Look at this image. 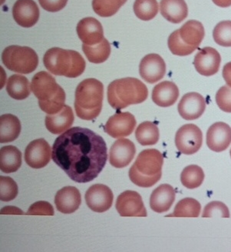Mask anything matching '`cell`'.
<instances>
[{
	"mask_svg": "<svg viewBox=\"0 0 231 252\" xmlns=\"http://www.w3.org/2000/svg\"><path fill=\"white\" fill-rule=\"evenodd\" d=\"M114 195L111 189L106 185H92L85 194V201L88 208L98 213L107 212L113 204Z\"/></svg>",
	"mask_w": 231,
	"mask_h": 252,
	"instance_id": "cell-9",
	"label": "cell"
},
{
	"mask_svg": "<svg viewBox=\"0 0 231 252\" xmlns=\"http://www.w3.org/2000/svg\"><path fill=\"white\" fill-rule=\"evenodd\" d=\"M135 137L141 145H154L158 142L160 137L158 127L157 125L150 121L141 123L137 127Z\"/></svg>",
	"mask_w": 231,
	"mask_h": 252,
	"instance_id": "cell-30",
	"label": "cell"
},
{
	"mask_svg": "<svg viewBox=\"0 0 231 252\" xmlns=\"http://www.w3.org/2000/svg\"><path fill=\"white\" fill-rule=\"evenodd\" d=\"M168 47L174 55L185 57L194 53L198 49L196 46H189L180 38L179 31H175L168 38Z\"/></svg>",
	"mask_w": 231,
	"mask_h": 252,
	"instance_id": "cell-35",
	"label": "cell"
},
{
	"mask_svg": "<svg viewBox=\"0 0 231 252\" xmlns=\"http://www.w3.org/2000/svg\"><path fill=\"white\" fill-rule=\"evenodd\" d=\"M30 84L28 79L23 75L11 76L6 84L8 94L17 100L26 99L30 95Z\"/></svg>",
	"mask_w": 231,
	"mask_h": 252,
	"instance_id": "cell-28",
	"label": "cell"
},
{
	"mask_svg": "<svg viewBox=\"0 0 231 252\" xmlns=\"http://www.w3.org/2000/svg\"><path fill=\"white\" fill-rule=\"evenodd\" d=\"M82 50L89 62L92 63H103L109 57L111 54V45L104 38L101 43L94 46L83 44Z\"/></svg>",
	"mask_w": 231,
	"mask_h": 252,
	"instance_id": "cell-29",
	"label": "cell"
},
{
	"mask_svg": "<svg viewBox=\"0 0 231 252\" xmlns=\"http://www.w3.org/2000/svg\"><path fill=\"white\" fill-rule=\"evenodd\" d=\"M31 91L39 99L41 110L47 114H57L65 107L66 93L47 72H39L34 76Z\"/></svg>",
	"mask_w": 231,
	"mask_h": 252,
	"instance_id": "cell-2",
	"label": "cell"
},
{
	"mask_svg": "<svg viewBox=\"0 0 231 252\" xmlns=\"http://www.w3.org/2000/svg\"><path fill=\"white\" fill-rule=\"evenodd\" d=\"M216 102L221 110L231 113V87L229 86L221 87L216 94Z\"/></svg>",
	"mask_w": 231,
	"mask_h": 252,
	"instance_id": "cell-39",
	"label": "cell"
},
{
	"mask_svg": "<svg viewBox=\"0 0 231 252\" xmlns=\"http://www.w3.org/2000/svg\"><path fill=\"white\" fill-rule=\"evenodd\" d=\"M230 212L228 207L221 201H212L205 206L204 210L203 218L210 217H221L230 218Z\"/></svg>",
	"mask_w": 231,
	"mask_h": 252,
	"instance_id": "cell-38",
	"label": "cell"
},
{
	"mask_svg": "<svg viewBox=\"0 0 231 252\" xmlns=\"http://www.w3.org/2000/svg\"><path fill=\"white\" fill-rule=\"evenodd\" d=\"M54 208L50 203L47 201H38L34 203L28 208L26 215H54Z\"/></svg>",
	"mask_w": 231,
	"mask_h": 252,
	"instance_id": "cell-40",
	"label": "cell"
},
{
	"mask_svg": "<svg viewBox=\"0 0 231 252\" xmlns=\"http://www.w3.org/2000/svg\"><path fill=\"white\" fill-rule=\"evenodd\" d=\"M116 210L122 217H146L147 211L138 192L126 190L118 196Z\"/></svg>",
	"mask_w": 231,
	"mask_h": 252,
	"instance_id": "cell-10",
	"label": "cell"
},
{
	"mask_svg": "<svg viewBox=\"0 0 231 252\" xmlns=\"http://www.w3.org/2000/svg\"><path fill=\"white\" fill-rule=\"evenodd\" d=\"M135 117L129 112L117 113L104 125V131L113 138L131 135L136 126Z\"/></svg>",
	"mask_w": 231,
	"mask_h": 252,
	"instance_id": "cell-12",
	"label": "cell"
},
{
	"mask_svg": "<svg viewBox=\"0 0 231 252\" xmlns=\"http://www.w3.org/2000/svg\"><path fill=\"white\" fill-rule=\"evenodd\" d=\"M43 63L50 73L69 78L79 77L85 69V60L79 53L59 47H54L46 52Z\"/></svg>",
	"mask_w": 231,
	"mask_h": 252,
	"instance_id": "cell-6",
	"label": "cell"
},
{
	"mask_svg": "<svg viewBox=\"0 0 231 252\" xmlns=\"http://www.w3.org/2000/svg\"><path fill=\"white\" fill-rule=\"evenodd\" d=\"M148 96L149 91L145 84L132 77L114 80L108 87V103L117 110L143 103Z\"/></svg>",
	"mask_w": 231,
	"mask_h": 252,
	"instance_id": "cell-5",
	"label": "cell"
},
{
	"mask_svg": "<svg viewBox=\"0 0 231 252\" xmlns=\"http://www.w3.org/2000/svg\"><path fill=\"white\" fill-rule=\"evenodd\" d=\"M1 214L3 215V214H6V215H9V214H14V215H23V212H21V210L20 208H16V207L13 206H7L5 207V208H2L1 210Z\"/></svg>",
	"mask_w": 231,
	"mask_h": 252,
	"instance_id": "cell-43",
	"label": "cell"
},
{
	"mask_svg": "<svg viewBox=\"0 0 231 252\" xmlns=\"http://www.w3.org/2000/svg\"><path fill=\"white\" fill-rule=\"evenodd\" d=\"M179 34L184 43L198 47L205 38V28L201 22L189 20L180 27Z\"/></svg>",
	"mask_w": 231,
	"mask_h": 252,
	"instance_id": "cell-27",
	"label": "cell"
},
{
	"mask_svg": "<svg viewBox=\"0 0 231 252\" xmlns=\"http://www.w3.org/2000/svg\"><path fill=\"white\" fill-rule=\"evenodd\" d=\"M164 158L156 149L141 151L129 170L131 182L141 188H151L160 181L162 175Z\"/></svg>",
	"mask_w": 231,
	"mask_h": 252,
	"instance_id": "cell-3",
	"label": "cell"
},
{
	"mask_svg": "<svg viewBox=\"0 0 231 252\" xmlns=\"http://www.w3.org/2000/svg\"><path fill=\"white\" fill-rule=\"evenodd\" d=\"M22 165V153L14 146H5L0 150V169L6 174L16 172Z\"/></svg>",
	"mask_w": 231,
	"mask_h": 252,
	"instance_id": "cell-26",
	"label": "cell"
},
{
	"mask_svg": "<svg viewBox=\"0 0 231 252\" xmlns=\"http://www.w3.org/2000/svg\"><path fill=\"white\" fill-rule=\"evenodd\" d=\"M206 145L214 152H222L231 144V127L224 122L211 125L206 132Z\"/></svg>",
	"mask_w": 231,
	"mask_h": 252,
	"instance_id": "cell-18",
	"label": "cell"
},
{
	"mask_svg": "<svg viewBox=\"0 0 231 252\" xmlns=\"http://www.w3.org/2000/svg\"><path fill=\"white\" fill-rule=\"evenodd\" d=\"M39 2L45 10L55 13L66 7L68 0H39Z\"/></svg>",
	"mask_w": 231,
	"mask_h": 252,
	"instance_id": "cell-41",
	"label": "cell"
},
{
	"mask_svg": "<svg viewBox=\"0 0 231 252\" xmlns=\"http://www.w3.org/2000/svg\"><path fill=\"white\" fill-rule=\"evenodd\" d=\"M221 63V55L217 50L212 47H205L194 57V65L200 74L210 77L219 71Z\"/></svg>",
	"mask_w": 231,
	"mask_h": 252,
	"instance_id": "cell-14",
	"label": "cell"
},
{
	"mask_svg": "<svg viewBox=\"0 0 231 252\" xmlns=\"http://www.w3.org/2000/svg\"><path fill=\"white\" fill-rule=\"evenodd\" d=\"M179 114L186 121H194L202 116L206 109V101L198 93H188L179 103Z\"/></svg>",
	"mask_w": 231,
	"mask_h": 252,
	"instance_id": "cell-16",
	"label": "cell"
},
{
	"mask_svg": "<svg viewBox=\"0 0 231 252\" xmlns=\"http://www.w3.org/2000/svg\"><path fill=\"white\" fill-rule=\"evenodd\" d=\"M160 10L164 18L170 23H181L188 15V7L184 0H161Z\"/></svg>",
	"mask_w": 231,
	"mask_h": 252,
	"instance_id": "cell-24",
	"label": "cell"
},
{
	"mask_svg": "<svg viewBox=\"0 0 231 252\" xmlns=\"http://www.w3.org/2000/svg\"><path fill=\"white\" fill-rule=\"evenodd\" d=\"M213 37L219 46L231 47V21L219 23L213 31Z\"/></svg>",
	"mask_w": 231,
	"mask_h": 252,
	"instance_id": "cell-36",
	"label": "cell"
},
{
	"mask_svg": "<svg viewBox=\"0 0 231 252\" xmlns=\"http://www.w3.org/2000/svg\"><path fill=\"white\" fill-rule=\"evenodd\" d=\"M179 96V87L173 82H161L152 91V100L159 107H171L176 103Z\"/></svg>",
	"mask_w": 231,
	"mask_h": 252,
	"instance_id": "cell-23",
	"label": "cell"
},
{
	"mask_svg": "<svg viewBox=\"0 0 231 252\" xmlns=\"http://www.w3.org/2000/svg\"><path fill=\"white\" fill-rule=\"evenodd\" d=\"M175 189L168 184L160 185L152 192L150 197V207L154 212L163 213L168 212L175 201Z\"/></svg>",
	"mask_w": 231,
	"mask_h": 252,
	"instance_id": "cell-21",
	"label": "cell"
},
{
	"mask_svg": "<svg viewBox=\"0 0 231 252\" xmlns=\"http://www.w3.org/2000/svg\"><path fill=\"white\" fill-rule=\"evenodd\" d=\"M81 203V194L76 187H65L55 194V206L61 213H74L78 209Z\"/></svg>",
	"mask_w": 231,
	"mask_h": 252,
	"instance_id": "cell-20",
	"label": "cell"
},
{
	"mask_svg": "<svg viewBox=\"0 0 231 252\" xmlns=\"http://www.w3.org/2000/svg\"><path fill=\"white\" fill-rule=\"evenodd\" d=\"M13 16L18 25L30 28L37 23L40 13L33 0H17L13 5Z\"/></svg>",
	"mask_w": 231,
	"mask_h": 252,
	"instance_id": "cell-15",
	"label": "cell"
},
{
	"mask_svg": "<svg viewBox=\"0 0 231 252\" xmlns=\"http://www.w3.org/2000/svg\"><path fill=\"white\" fill-rule=\"evenodd\" d=\"M203 143V133L196 125L189 124L182 126L175 135V145L183 155L197 153Z\"/></svg>",
	"mask_w": 231,
	"mask_h": 252,
	"instance_id": "cell-8",
	"label": "cell"
},
{
	"mask_svg": "<svg viewBox=\"0 0 231 252\" xmlns=\"http://www.w3.org/2000/svg\"><path fill=\"white\" fill-rule=\"evenodd\" d=\"M53 161L77 183L97 178L108 160L105 141L88 128H71L57 137L52 146Z\"/></svg>",
	"mask_w": 231,
	"mask_h": 252,
	"instance_id": "cell-1",
	"label": "cell"
},
{
	"mask_svg": "<svg viewBox=\"0 0 231 252\" xmlns=\"http://www.w3.org/2000/svg\"><path fill=\"white\" fill-rule=\"evenodd\" d=\"M73 109L68 105L55 114H49L46 117V126L53 134H60L69 130L74 122Z\"/></svg>",
	"mask_w": 231,
	"mask_h": 252,
	"instance_id": "cell-22",
	"label": "cell"
},
{
	"mask_svg": "<svg viewBox=\"0 0 231 252\" xmlns=\"http://www.w3.org/2000/svg\"><path fill=\"white\" fill-rule=\"evenodd\" d=\"M20 120L13 114H4L0 117V142H13L21 133Z\"/></svg>",
	"mask_w": 231,
	"mask_h": 252,
	"instance_id": "cell-25",
	"label": "cell"
},
{
	"mask_svg": "<svg viewBox=\"0 0 231 252\" xmlns=\"http://www.w3.org/2000/svg\"><path fill=\"white\" fill-rule=\"evenodd\" d=\"M201 204L195 199L186 197L182 199L175 206L173 213L167 217H189L198 218L201 214Z\"/></svg>",
	"mask_w": 231,
	"mask_h": 252,
	"instance_id": "cell-32",
	"label": "cell"
},
{
	"mask_svg": "<svg viewBox=\"0 0 231 252\" xmlns=\"http://www.w3.org/2000/svg\"><path fill=\"white\" fill-rule=\"evenodd\" d=\"M51 154L52 151L49 143L45 139H37L26 148L25 160L32 168H43L50 163Z\"/></svg>",
	"mask_w": 231,
	"mask_h": 252,
	"instance_id": "cell-11",
	"label": "cell"
},
{
	"mask_svg": "<svg viewBox=\"0 0 231 252\" xmlns=\"http://www.w3.org/2000/svg\"><path fill=\"white\" fill-rule=\"evenodd\" d=\"M223 77L228 86L231 87V62L228 63L224 66Z\"/></svg>",
	"mask_w": 231,
	"mask_h": 252,
	"instance_id": "cell-42",
	"label": "cell"
},
{
	"mask_svg": "<svg viewBox=\"0 0 231 252\" xmlns=\"http://www.w3.org/2000/svg\"><path fill=\"white\" fill-rule=\"evenodd\" d=\"M2 63L11 71L28 74L39 65V57L35 50L28 46H8L2 52Z\"/></svg>",
	"mask_w": 231,
	"mask_h": 252,
	"instance_id": "cell-7",
	"label": "cell"
},
{
	"mask_svg": "<svg viewBox=\"0 0 231 252\" xmlns=\"http://www.w3.org/2000/svg\"><path fill=\"white\" fill-rule=\"evenodd\" d=\"M141 78L149 84H155L164 78L166 73V64L161 56L151 54L145 56L139 65Z\"/></svg>",
	"mask_w": 231,
	"mask_h": 252,
	"instance_id": "cell-13",
	"label": "cell"
},
{
	"mask_svg": "<svg viewBox=\"0 0 231 252\" xmlns=\"http://www.w3.org/2000/svg\"><path fill=\"white\" fill-rule=\"evenodd\" d=\"M127 0H92L95 13L102 17L114 16Z\"/></svg>",
	"mask_w": 231,
	"mask_h": 252,
	"instance_id": "cell-34",
	"label": "cell"
},
{
	"mask_svg": "<svg viewBox=\"0 0 231 252\" xmlns=\"http://www.w3.org/2000/svg\"><path fill=\"white\" fill-rule=\"evenodd\" d=\"M205 180V173L198 165H189L182 171L180 181L182 185L188 189L199 188Z\"/></svg>",
	"mask_w": 231,
	"mask_h": 252,
	"instance_id": "cell-31",
	"label": "cell"
},
{
	"mask_svg": "<svg viewBox=\"0 0 231 252\" xmlns=\"http://www.w3.org/2000/svg\"><path fill=\"white\" fill-rule=\"evenodd\" d=\"M104 86L96 79L89 78L78 84L76 91L75 109L80 119L92 121L103 109Z\"/></svg>",
	"mask_w": 231,
	"mask_h": 252,
	"instance_id": "cell-4",
	"label": "cell"
},
{
	"mask_svg": "<svg viewBox=\"0 0 231 252\" xmlns=\"http://www.w3.org/2000/svg\"><path fill=\"white\" fill-rule=\"evenodd\" d=\"M135 153L134 143L128 139L120 138L114 143L110 149V163L116 168L127 167L132 161Z\"/></svg>",
	"mask_w": 231,
	"mask_h": 252,
	"instance_id": "cell-17",
	"label": "cell"
},
{
	"mask_svg": "<svg viewBox=\"0 0 231 252\" xmlns=\"http://www.w3.org/2000/svg\"><path fill=\"white\" fill-rule=\"evenodd\" d=\"M18 195V185L13 178L0 177V200L5 202L13 201Z\"/></svg>",
	"mask_w": 231,
	"mask_h": 252,
	"instance_id": "cell-37",
	"label": "cell"
},
{
	"mask_svg": "<svg viewBox=\"0 0 231 252\" xmlns=\"http://www.w3.org/2000/svg\"><path fill=\"white\" fill-rule=\"evenodd\" d=\"M230 154H231V151H230Z\"/></svg>",
	"mask_w": 231,
	"mask_h": 252,
	"instance_id": "cell-45",
	"label": "cell"
},
{
	"mask_svg": "<svg viewBox=\"0 0 231 252\" xmlns=\"http://www.w3.org/2000/svg\"><path fill=\"white\" fill-rule=\"evenodd\" d=\"M76 31L83 44L94 46L104 39L103 26L99 20L93 17H87L80 20Z\"/></svg>",
	"mask_w": 231,
	"mask_h": 252,
	"instance_id": "cell-19",
	"label": "cell"
},
{
	"mask_svg": "<svg viewBox=\"0 0 231 252\" xmlns=\"http://www.w3.org/2000/svg\"><path fill=\"white\" fill-rule=\"evenodd\" d=\"M134 14L143 21L154 18L158 13L157 0H135L133 6Z\"/></svg>",
	"mask_w": 231,
	"mask_h": 252,
	"instance_id": "cell-33",
	"label": "cell"
},
{
	"mask_svg": "<svg viewBox=\"0 0 231 252\" xmlns=\"http://www.w3.org/2000/svg\"><path fill=\"white\" fill-rule=\"evenodd\" d=\"M219 7L227 8L231 5V0H212Z\"/></svg>",
	"mask_w": 231,
	"mask_h": 252,
	"instance_id": "cell-44",
	"label": "cell"
}]
</instances>
